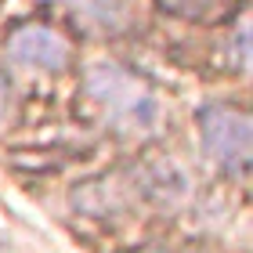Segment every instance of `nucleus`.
Here are the masks:
<instances>
[{
  "label": "nucleus",
  "mask_w": 253,
  "mask_h": 253,
  "mask_svg": "<svg viewBox=\"0 0 253 253\" xmlns=\"http://www.w3.org/2000/svg\"><path fill=\"white\" fill-rule=\"evenodd\" d=\"M4 51L15 65L37 69V73H62V69H69V62H73V54H76L73 40H69L58 26H51V22H43V18L18 22V26L7 33Z\"/></svg>",
  "instance_id": "nucleus-4"
},
{
  "label": "nucleus",
  "mask_w": 253,
  "mask_h": 253,
  "mask_svg": "<svg viewBox=\"0 0 253 253\" xmlns=\"http://www.w3.org/2000/svg\"><path fill=\"white\" fill-rule=\"evenodd\" d=\"M148 253H185V250H148Z\"/></svg>",
  "instance_id": "nucleus-8"
},
{
  "label": "nucleus",
  "mask_w": 253,
  "mask_h": 253,
  "mask_svg": "<svg viewBox=\"0 0 253 253\" xmlns=\"http://www.w3.org/2000/svg\"><path fill=\"white\" fill-rule=\"evenodd\" d=\"M170 15L188 18V22H221L232 15L239 0H159Z\"/></svg>",
  "instance_id": "nucleus-6"
},
{
  "label": "nucleus",
  "mask_w": 253,
  "mask_h": 253,
  "mask_svg": "<svg viewBox=\"0 0 253 253\" xmlns=\"http://www.w3.org/2000/svg\"><path fill=\"white\" fill-rule=\"evenodd\" d=\"M84 98L94 116L120 137H148L163 123L159 90L145 76L116 62H98L84 73Z\"/></svg>",
  "instance_id": "nucleus-1"
},
{
  "label": "nucleus",
  "mask_w": 253,
  "mask_h": 253,
  "mask_svg": "<svg viewBox=\"0 0 253 253\" xmlns=\"http://www.w3.org/2000/svg\"><path fill=\"white\" fill-rule=\"evenodd\" d=\"M203 156L228 177H243L250 170V112L243 105H206L199 112Z\"/></svg>",
  "instance_id": "nucleus-3"
},
{
  "label": "nucleus",
  "mask_w": 253,
  "mask_h": 253,
  "mask_svg": "<svg viewBox=\"0 0 253 253\" xmlns=\"http://www.w3.org/2000/svg\"><path fill=\"white\" fill-rule=\"evenodd\" d=\"M43 7H58L80 33L94 40L123 37L137 26V7L134 0H37Z\"/></svg>",
  "instance_id": "nucleus-5"
},
{
  "label": "nucleus",
  "mask_w": 253,
  "mask_h": 253,
  "mask_svg": "<svg viewBox=\"0 0 253 253\" xmlns=\"http://www.w3.org/2000/svg\"><path fill=\"white\" fill-rule=\"evenodd\" d=\"M7 112H11V90H7V80H4V73H0V126H4Z\"/></svg>",
  "instance_id": "nucleus-7"
},
{
  "label": "nucleus",
  "mask_w": 253,
  "mask_h": 253,
  "mask_svg": "<svg viewBox=\"0 0 253 253\" xmlns=\"http://www.w3.org/2000/svg\"><path fill=\"white\" fill-rule=\"evenodd\" d=\"M188 195V177L185 170L170 159H141V163L120 170L98 185H90L84 195H76V206L90 210L94 217L109 213H126L137 203H152V206H177Z\"/></svg>",
  "instance_id": "nucleus-2"
}]
</instances>
